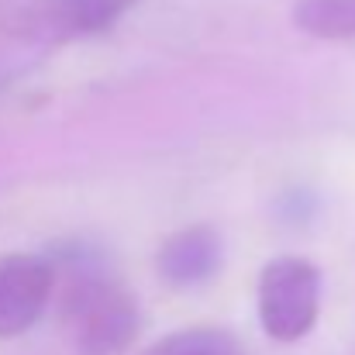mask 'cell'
Wrapping results in <instances>:
<instances>
[{"label": "cell", "instance_id": "5", "mask_svg": "<svg viewBox=\"0 0 355 355\" xmlns=\"http://www.w3.org/2000/svg\"><path fill=\"white\" fill-rule=\"evenodd\" d=\"M225 262V241L211 225H190L166 238L155 252V269L166 286L193 290L218 276Z\"/></svg>", "mask_w": 355, "mask_h": 355}, {"label": "cell", "instance_id": "6", "mask_svg": "<svg viewBox=\"0 0 355 355\" xmlns=\"http://www.w3.org/2000/svg\"><path fill=\"white\" fill-rule=\"evenodd\" d=\"M293 24L304 35L324 42L355 38V0H297Z\"/></svg>", "mask_w": 355, "mask_h": 355}, {"label": "cell", "instance_id": "3", "mask_svg": "<svg viewBox=\"0 0 355 355\" xmlns=\"http://www.w3.org/2000/svg\"><path fill=\"white\" fill-rule=\"evenodd\" d=\"M138 0H0V35L59 45L107 31Z\"/></svg>", "mask_w": 355, "mask_h": 355}, {"label": "cell", "instance_id": "4", "mask_svg": "<svg viewBox=\"0 0 355 355\" xmlns=\"http://www.w3.org/2000/svg\"><path fill=\"white\" fill-rule=\"evenodd\" d=\"M55 286L59 272L52 255H0V338H17L31 331L55 297Z\"/></svg>", "mask_w": 355, "mask_h": 355}, {"label": "cell", "instance_id": "7", "mask_svg": "<svg viewBox=\"0 0 355 355\" xmlns=\"http://www.w3.org/2000/svg\"><path fill=\"white\" fill-rule=\"evenodd\" d=\"M141 355H245V349L232 331L200 324V328H180L162 335Z\"/></svg>", "mask_w": 355, "mask_h": 355}, {"label": "cell", "instance_id": "1", "mask_svg": "<svg viewBox=\"0 0 355 355\" xmlns=\"http://www.w3.org/2000/svg\"><path fill=\"white\" fill-rule=\"evenodd\" d=\"M62 307L59 318L80 355H121L141 328L135 293L111 272L94 245H66L52 252Z\"/></svg>", "mask_w": 355, "mask_h": 355}, {"label": "cell", "instance_id": "2", "mask_svg": "<svg viewBox=\"0 0 355 355\" xmlns=\"http://www.w3.org/2000/svg\"><path fill=\"white\" fill-rule=\"evenodd\" d=\"M321 293H324V276L318 262L304 255L269 259L255 286L262 331L283 345L307 338L321 318Z\"/></svg>", "mask_w": 355, "mask_h": 355}]
</instances>
